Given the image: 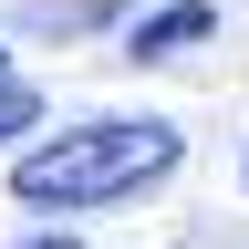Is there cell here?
Returning <instances> with one entry per match:
<instances>
[{
    "label": "cell",
    "instance_id": "1",
    "mask_svg": "<svg viewBox=\"0 0 249 249\" xmlns=\"http://www.w3.org/2000/svg\"><path fill=\"white\" fill-rule=\"evenodd\" d=\"M177 166V124L156 114H104V124H73V135L31 145L11 197L31 218H73V208H104V197H135V187H156Z\"/></svg>",
    "mask_w": 249,
    "mask_h": 249
},
{
    "label": "cell",
    "instance_id": "2",
    "mask_svg": "<svg viewBox=\"0 0 249 249\" xmlns=\"http://www.w3.org/2000/svg\"><path fill=\"white\" fill-rule=\"evenodd\" d=\"M208 31H218L208 0H177V11H156V21L135 31V62H166V52H187V42H208Z\"/></svg>",
    "mask_w": 249,
    "mask_h": 249
},
{
    "label": "cell",
    "instance_id": "3",
    "mask_svg": "<svg viewBox=\"0 0 249 249\" xmlns=\"http://www.w3.org/2000/svg\"><path fill=\"white\" fill-rule=\"evenodd\" d=\"M31 114H42V104H31V83H11V73H0V135H21Z\"/></svg>",
    "mask_w": 249,
    "mask_h": 249
},
{
    "label": "cell",
    "instance_id": "4",
    "mask_svg": "<svg viewBox=\"0 0 249 249\" xmlns=\"http://www.w3.org/2000/svg\"><path fill=\"white\" fill-rule=\"evenodd\" d=\"M31 249H73V239H31Z\"/></svg>",
    "mask_w": 249,
    "mask_h": 249
}]
</instances>
